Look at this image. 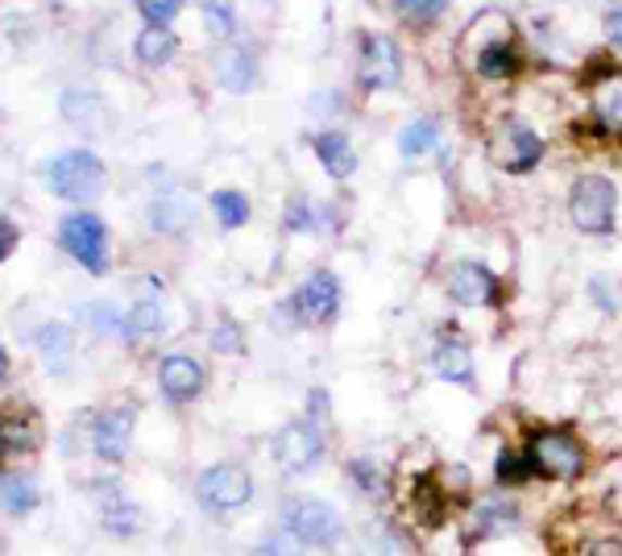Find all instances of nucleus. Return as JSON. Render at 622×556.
<instances>
[{"label":"nucleus","mask_w":622,"mask_h":556,"mask_svg":"<svg viewBox=\"0 0 622 556\" xmlns=\"http://www.w3.org/2000/svg\"><path fill=\"white\" fill-rule=\"evenodd\" d=\"M282 532L303 540L307 548H328L341 540L345 523H341V510L320 503V498H291L282 507Z\"/></svg>","instance_id":"6"},{"label":"nucleus","mask_w":622,"mask_h":556,"mask_svg":"<svg viewBox=\"0 0 622 556\" xmlns=\"http://www.w3.org/2000/svg\"><path fill=\"white\" fill-rule=\"evenodd\" d=\"M569 216L581 232H601L614 229V216H619V191L606 175H581L569 191Z\"/></svg>","instance_id":"4"},{"label":"nucleus","mask_w":622,"mask_h":556,"mask_svg":"<svg viewBox=\"0 0 622 556\" xmlns=\"http://www.w3.org/2000/svg\"><path fill=\"white\" fill-rule=\"evenodd\" d=\"M158 387L170 403L183 407V403L200 399V391H204V366L195 357H187V353H170L158 366Z\"/></svg>","instance_id":"14"},{"label":"nucleus","mask_w":622,"mask_h":556,"mask_svg":"<svg viewBox=\"0 0 622 556\" xmlns=\"http://www.w3.org/2000/svg\"><path fill=\"white\" fill-rule=\"evenodd\" d=\"M287 312L307 328H323L337 320L341 312V282L332 270H316L295 287V295L287 300Z\"/></svg>","instance_id":"9"},{"label":"nucleus","mask_w":622,"mask_h":556,"mask_svg":"<svg viewBox=\"0 0 622 556\" xmlns=\"http://www.w3.org/2000/svg\"><path fill=\"white\" fill-rule=\"evenodd\" d=\"M528 457L531 469L540 478H553V482H576L585 473V448H581V441H576L573 432H560V428L531 432Z\"/></svg>","instance_id":"2"},{"label":"nucleus","mask_w":622,"mask_h":556,"mask_svg":"<svg viewBox=\"0 0 622 556\" xmlns=\"http://www.w3.org/2000/svg\"><path fill=\"white\" fill-rule=\"evenodd\" d=\"M200 9H204V25L212 38H232L237 34V9H232V0H200Z\"/></svg>","instance_id":"32"},{"label":"nucleus","mask_w":622,"mask_h":556,"mask_svg":"<svg viewBox=\"0 0 622 556\" xmlns=\"http://www.w3.org/2000/svg\"><path fill=\"white\" fill-rule=\"evenodd\" d=\"M473 71L485 84H507L519 75V50H515V38L503 34V38H485L478 42V54H473Z\"/></svg>","instance_id":"15"},{"label":"nucleus","mask_w":622,"mask_h":556,"mask_svg":"<svg viewBox=\"0 0 622 556\" xmlns=\"http://www.w3.org/2000/svg\"><path fill=\"white\" fill-rule=\"evenodd\" d=\"M138 13L145 25H170L183 13V0H138Z\"/></svg>","instance_id":"36"},{"label":"nucleus","mask_w":622,"mask_h":556,"mask_svg":"<svg viewBox=\"0 0 622 556\" xmlns=\"http://www.w3.org/2000/svg\"><path fill=\"white\" fill-rule=\"evenodd\" d=\"M104 528L113 535H134L141 528V515L134 503H125V498H113V503H104Z\"/></svg>","instance_id":"34"},{"label":"nucleus","mask_w":622,"mask_h":556,"mask_svg":"<svg viewBox=\"0 0 622 556\" xmlns=\"http://www.w3.org/2000/svg\"><path fill=\"white\" fill-rule=\"evenodd\" d=\"M444 287L461 307H490L498 300V275L482 262H453L444 275Z\"/></svg>","instance_id":"11"},{"label":"nucleus","mask_w":622,"mask_h":556,"mask_svg":"<svg viewBox=\"0 0 622 556\" xmlns=\"http://www.w3.org/2000/svg\"><path fill=\"white\" fill-rule=\"evenodd\" d=\"M257 556H307V544L295 540L291 532H278V535H266L257 544Z\"/></svg>","instance_id":"37"},{"label":"nucleus","mask_w":622,"mask_h":556,"mask_svg":"<svg viewBox=\"0 0 622 556\" xmlns=\"http://www.w3.org/2000/svg\"><path fill=\"white\" fill-rule=\"evenodd\" d=\"M606 38L614 50H622V4H610V13H606Z\"/></svg>","instance_id":"40"},{"label":"nucleus","mask_w":622,"mask_h":556,"mask_svg":"<svg viewBox=\"0 0 622 556\" xmlns=\"http://www.w3.org/2000/svg\"><path fill=\"white\" fill-rule=\"evenodd\" d=\"M17 237H22V232H17V225H13L9 216H0V262L17 250Z\"/></svg>","instance_id":"39"},{"label":"nucleus","mask_w":622,"mask_h":556,"mask_svg":"<svg viewBox=\"0 0 622 556\" xmlns=\"http://www.w3.org/2000/svg\"><path fill=\"white\" fill-rule=\"evenodd\" d=\"M191 220V204H187L179 191H170V195H158L154 200V208H150V225L162 232H179Z\"/></svg>","instance_id":"27"},{"label":"nucleus","mask_w":622,"mask_h":556,"mask_svg":"<svg viewBox=\"0 0 622 556\" xmlns=\"http://www.w3.org/2000/svg\"><path fill=\"white\" fill-rule=\"evenodd\" d=\"M195 494H200V503L212 515H229V510H241L254 498V478H250V469H241V465L232 462L207 465L204 473H200Z\"/></svg>","instance_id":"8"},{"label":"nucleus","mask_w":622,"mask_h":556,"mask_svg":"<svg viewBox=\"0 0 622 556\" xmlns=\"http://www.w3.org/2000/svg\"><path fill=\"white\" fill-rule=\"evenodd\" d=\"M415 510L423 523H440L444 510H448V490L440 486V478H419L415 486Z\"/></svg>","instance_id":"28"},{"label":"nucleus","mask_w":622,"mask_h":556,"mask_svg":"<svg viewBox=\"0 0 622 556\" xmlns=\"http://www.w3.org/2000/svg\"><path fill=\"white\" fill-rule=\"evenodd\" d=\"M59 245L67 250L88 275H104L109 270V229L96 212L79 208V212H67L59 220Z\"/></svg>","instance_id":"3"},{"label":"nucleus","mask_w":622,"mask_h":556,"mask_svg":"<svg viewBox=\"0 0 622 556\" xmlns=\"http://www.w3.org/2000/svg\"><path fill=\"white\" fill-rule=\"evenodd\" d=\"M134 441V407H104L92 419V453L100 462H125Z\"/></svg>","instance_id":"12"},{"label":"nucleus","mask_w":622,"mask_h":556,"mask_svg":"<svg viewBox=\"0 0 622 556\" xmlns=\"http://www.w3.org/2000/svg\"><path fill=\"white\" fill-rule=\"evenodd\" d=\"M38 353L42 362L50 366V374H67L71 370V357H75V341H71V328L67 325H42L38 332Z\"/></svg>","instance_id":"22"},{"label":"nucleus","mask_w":622,"mask_h":556,"mask_svg":"<svg viewBox=\"0 0 622 556\" xmlns=\"http://www.w3.org/2000/svg\"><path fill=\"white\" fill-rule=\"evenodd\" d=\"M403 84V50L391 34H361L357 38V88L361 92H391Z\"/></svg>","instance_id":"5"},{"label":"nucleus","mask_w":622,"mask_h":556,"mask_svg":"<svg viewBox=\"0 0 622 556\" xmlns=\"http://www.w3.org/2000/svg\"><path fill=\"white\" fill-rule=\"evenodd\" d=\"M212 349H216V353H241V349H245L237 320H229V316L216 320V328H212Z\"/></svg>","instance_id":"38"},{"label":"nucleus","mask_w":622,"mask_h":556,"mask_svg":"<svg viewBox=\"0 0 622 556\" xmlns=\"http://www.w3.org/2000/svg\"><path fill=\"white\" fill-rule=\"evenodd\" d=\"M348 478L366 490V494H386V486H391L386 473H382V465L366 462V457H361V462H348Z\"/></svg>","instance_id":"35"},{"label":"nucleus","mask_w":622,"mask_h":556,"mask_svg":"<svg viewBox=\"0 0 622 556\" xmlns=\"http://www.w3.org/2000/svg\"><path fill=\"white\" fill-rule=\"evenodd\" d=\"M490 159L498 170H507V175H523L531 166L544 159V138L531 129L528 121H519V116H507L498 129H494V138H490Z\"/></svg>","instance_id":"7"},{"label":"nucleus","mask_w":622,"mask_h":556,"mask_svg":"<svg viewBox=\"0 0 622 556\" xmlns=\"http://www.w3.org/2000/svg\"><path fill=\"white\" fill-rule=\"evenodd\" d=\"M531 473V457H528V448H503L498 453V469H494V478L503 482V486H519V482H528Z\"/></svg>","instance_id":"33"},{"label":"nucleus","mask_w":622,"mask_h":556,"mask_svg":"<svg viewBox=\"0 0 622 556\" xmlns=\"http://www.w3.org/2000/svg\"><path fill=\"white\" fill-rule=\"evenodd\" d=\"M9 378V353H4V345H0V382Z\"/></svg>","instance_id":"42"},{"label":"nucleus","mask_w":622,"mask_h":556,"mask_svg":"<svg viewBox=\"0 0 622 556\" xmlns=\"http://www.w3.org/2000/svg\"><path fill=\"white\" fill-rule=\"evenodd\" d=\"M398 150L403 159H428L440 150V121L436 116H415L411 125L398 134Z\"/></svg>","instance_id":"23"},{"label":"nucleus","mask_w":622,"mask_h":556,"mask_svg":"<svg viewBox=\"0 0 622 556\" xmlns=\"http://www.w3.org/2000/svg\"><path fill=\"white\" fill-rule=\"evenodd\" d=\"M328 204H316V200H307V195H295L291 204H287V216H282V225L291 232H323L328 229Z\"/></svg>","instance_id":"24"},{"label":"nucleus","mask_w":622,"mask_h":556,"mask_svg":"<svg viewBox=\"0 0 622 556\" xmlns=\"http://www.w3.org/2000/svg\"><path fill=\"white\" fill-rule=\"evenodd\" d=\"M394 13L411 29H432L448 13V0H394Z\"/></svg>","instance_id":"29"},{"label":"nucleus","mask_w":622,"mask_h":556,"mask_svg":"<svg viewBox=\"0 0 622 556\" xmlns=\"http://www.w3.org/2000/svg\"><path fill=\"white\" fill-rule=\"evenodd\" d=\"M166 328V316H162L158 300H138L129 312H125V337L129 341H145V337H158Z\"/></svg>","instance_id":"25"},{"label":"nucleus","mask_w":622,"mask_h":556,"mask_svg":"<svg viewBox=\"0 0 622 556\" xmlns=\"http://www.w3.org/2000/svg\"><path fill=\"white\" fill-rule=\"evenodd\" d=\"M0 503L9 515H29L38 507V486L34 478H22V473H0Z\"/></svg>","instance_id":"26"},{"label":"nucleus","mask_w":622,"mask_h":556,"mask_svg":"<svg viewBox=\"0 0 622 556\" xmlns=\"http://www.w3.org/2000/svg\"><path fill=\"white\" fill-rule=\"evenodd\" d=\"M519 523V507L510 498H485L478 507L469 510V535L473 540H485V535H503Z\"/></svg>","instance_id":"18"},{"label":"nucleus","mask_w":622,"mask_h":556,"mask_svg":"<svg viewBox=\"0 0 622 556\" xmlns=\"http://www.w3.org/2000/svg\"><path fill=\"white\" fill-rule=\"evenodd\" d=\"M589 116L601 134L622 138V67H606L589 79Z\"/></svg>","instance_id":"13"},{"label":"nucleus","mask_w":622,"mask_h":556,"mask_svg":"<svg viewBox=\"0 0 622 556\" xmlns=\"http://www.w3.org/2000/svg\"><path fill=\"white\" fill-rule=\"evenodd\" d=\"M275 462L287 469V473H307L312 465L323 457V432L320 424H312V419H291V424H282L275 437Z\"/></svg>","instance_id":"10"},{"label":"nucleus","mask_w":622,"mask_h":556,"mask_svg":"<svg viewBox=\"0 0 622 556\" xmlns=\"http://www.w3.org/2000/svg\"><path fill=\"white\" fill-rule=\"evenodd\" d=\"M212 212L225 229H241L250 220V200L241 191H212Z\"/></svg>","instance_id":"31"},{"label":"nucleus","mask_w":622,"mask_h":556,"mask_svg":"<svg viewBox=\"0 0 622 556\" xmlns=\"http://www.w3.org/2000/svg\"><path fill=\"white\" fill-rule=\"evenodd\" d=\"M42 179H47L50 195H59L67 204H92L96 195L109 187V170L92 150H63V154L47 159Z\"/></svg>","instance_id":"1"},{"label":"nucleus","mask_w":622,"mask_h":556,"mask_svg":"<svg viewBox=\"0 0 622 556\" xmlns=\"http://www.w3.org/2000/svg\"><path fill=\"white\" fill-rule=\"evenodd\" d=\"M38 441V424L17 407H0V457H17L29 453Z\"/></svg>","instance_id":"19"},{"label":"nucleus","mask_w":622,"mask_h":556,"mask_svg":"<svg viewBox=\"0 0 622 556\" xmlns=\"http://www.w3.org/2000/svg\"><path fill=\"white\" fill-rule=\"evenodd\" d=\"M307 407H312V412H307V419H312V424H320V419H328V391H312V399H307Z\"/></svg>","instance_id":"41"},{"label":"nucleus","mask_w":622,"mask_h":556,"mask_svg":"<svg viewBox=\"0 0 622 556\" xmlns=\"http://www.w3.org/2000/svg\"><path fill=\"white\" fill-rule=\"evenodd\" d=\"M134 54L141 67H166L179 54V38L170 34V25H145L134 38Z\"/></svg>","instance_id":"21"},{"label":"nucleus","mask_w":622,"mask_h":556,"mask_svg":"<svg viewBox=\"0 0 622 556\" xmlns=\"http://www.w3.org/2000/svg\"><path fill=\"white\" fill-rule=\"evenodd\" d=\"M357 556H407V544H403V535L394 532L391 523H378V528H369L361 535Z\"/></svg>","instance_id":"30"},{"label":"nucleus","mask_w":622,"mask_h":556,"mask_svg":"<svg viewBox=\"0 0 622 556\" xmlns=\"http://www.w3.org/2000/svg\"><path fill=\"white\" fill-rule=\"evenodd\" d=\"M432 370L444 382H457L465 391H473V353L461 337H440V345L432 349Z\"/></svg>","instance_id":"17"},{"label":"nucleus","mask_w":622,"mask_h":556,"mask_svg":"<svg viewBox=\"0 0 622 556\" xmlns=\"http://www.w3.org/2000/svg\"><path fill=\"white\" fill-rule=\"evenodd\" d=\"M316 159H320V166L337 184H345L348 175L357 170V146L345 134H320L316 138Z\"/></svg>","instance_id":"20"},{"label":"nucleus","mask_w":622,"mask_h":556,"mask_svg":"<svg viewBox=\"0 0 622 556\" xmlns=\"http://www.w3.org/2000/svg\"><path fill=\"white\" fill-rule=\"evenodd\" d=\"M216 79H220V88H229V92H250L257 79L254 50L245 47V42H229V47L216 54Z\"/></svg>","instance_id":"16"}]
</instances>
